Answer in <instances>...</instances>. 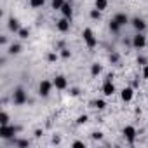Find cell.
Masks as SVG:
<instances>
[{
	"label": "cell",
	"mask_w": 148,
	"mask_h": 148,
	"mask_svg": "<svg viewBox=\"0 0 148 148\" xmlns=\"http://www.w3.org/2000/svg\"><path fill=\"white\" fill-rule=\"evenodd\" d=\"M82 37H84V42L87 44V47H89V49H94V47H96L98 40H96V37H94V33H92V30H91V28H86V30L82 32Z\"/></svg>",
	"instance_id": "6da1fadb"
},
{
	"label": "cell",
	"mask_w": 148,
	"mask_h": 148,
	"mask_svg": "<svg viewBox=\"0 0 148 148\" xmlns=\"http://www.w3.org/2000/svg\"><path fill=\"white\" fill-rule=\"evenodd\" d=\"M18 132V127H12V125H0V138L2 139H11L14 138V134Z\"/></svg>",
	"instance_id": "7a4b0ae2"
},
{
	"label": "cell",
	"mask_w": 148,
	"mask_h": 148,
	"mask_svg": "<svg viewBox=\"0 0 148 148\" xmlns=\"http://www.w3.org/2000/svg\"><path fill=\"white\" fill-rule=\"evenodd\" d=\"M12 101H14L16 105H23V103L26 101V92H25L23 87H18V89L14 91V94H12Z\"/></svg>",
	"instance_id": "3957f363"
},
{
	"label": "cell",
	"mask_w": 148,
	"mask_h": 148,
	"mask_svg": "<svg viewBox=\"0 0 148 148\" xmlns=\"http://www.w3.org/2000/svg\"><path fill=\"white\" fill-rule=\"evenodd\" d=\"M112 75H108L106 77V80H105V84H103V94L105 96H112L113 92H115V86H113V82H112Z\"/></svg>",
	"instance_id": "277c9868"
},
{
	"label": "cell",
	"mask_w": 148,
	"mask_h": 148,
	"mask_svg": "<svg viewBox=\"0 0 148 148\" xmlns=\"http://www.w3.org/2000/svg\"><path fill=\"white\" fill-rule=\"evenodd\" d=\"M52 86H54V84H51L49 80H42L40 86H38V94L44 96V98H47L49 92H51V87H52Z\"/></svg>",
	"instance_id": "5b68a950"
},
{
	"label": "cell",
	"mask_w": 148,
	"mask_h": 148,
	"mask_svg": "<svg viewBox=\"0 0 148 148\" xmlns=\"http://www.w3.org/2000/svg\"><path fill=\"white\" fill-rule=\"evenodd\" d=\"M145 44H146L145 35H143L141 32H138V35H134V37H132V45H134L136 49H141V47H145Z\"/></svg>",
	"instance_id": "8992f818"
},
{
	"label": "cell",
	"mask_w": 148,
	"mask_h": 148,
	"mask_svg": "<svg viewBox=\"0 0 148 148\" xmlns=\"http://www.w3.org/2000/svg\"><path fill=\"white\" fill-rule=\"evenodd\" d=\"M54 87L56 89H59V91H63V89H66V86H68V82H66V79L63 77V75H58L56 79H54Z\"/></svg>",
	"instance_id": "52a82bcc"
},
{
	"label": "cell",
	"mask_w": 148,
	"mask_h": 148,
	"mask_svg": "<svg viewBox=\"0 0 148 148\" xmlns=\"http://www.w3.org/2000/svg\"><path fill=\"white\" fill-rule=\"evenodd\" d=\"M132 96H134V91H132V87H124V89H122V94H120L122 101L129 103V101L132 99Z\"/></svg>",
	"instance_id": "ba28073f"
},
{
	"label": "cell",
	"mask_w": 148,
	"mask_h": 148,
	"mask_svg": "<svg viewBox=\"0 0 148 148\" xmlns=\"http://www.w3.org/2000/svg\"><path fill=\"white\" fill-rule=\"evenodd\" d=\"M124 136L129 139V143H132L134 138H136V129H134L132 125H125V127H124Z\"/></svg>",
	"instance_id": "9c48e42d"
},
{
	"label": "cell",
	"mask_w": 148,
	"mask_h": 148,
	"mask_svg": "<svg viewBox=\"0 0 148 148\" xmlns=\"http://www.w3.org/2000/svg\"><path fill=\"white\" fill-rule=\"evenodd\" d=\"M58 30H59V32H63V33H64V32H68V30H70V19H68V18L59 19V21H58Z\"/></svg>",
	"instance_id": "30bf717a"
},
{
	"label": "cell",
	"mask_w": 148,
	"mask_h": 148,
	"mask_svg": "<svg viewBox=\"0 0 148 148\" xmlns=\"http://www.w3.org/2000/svg\"><path fill=\"white\" fill-rule=\"evenodd\" d=\"M132 26H134V30H138V32L143 33V30L146 28V23H145L141 18H134V19H132Z\"/></svg>",
	"instance_id": "8fae6325"
},
{
	"label": "cell",
	"mask_w": 148,
	"mask_h": 148,
	"mask_svg": "<svg viewBox=\"0 0 148 148\" xmlns=\"http://www.w3.org/2000/svg\"><path fill=\"white\" fill-rule=\"evenodd\" d=\"M61 12H63V18H68V19H71V14H73V11H71V5L70 4H63V7H61Z\"/></svg>",
	"instance_id": "7c38bea8"
},
{
	"label": "cell",
	"mask_w": 148,
	"mask_h": 148,
	"mask_svg": "<svg viewBox=\"0 0 148 148\" xmlns=\"http://www.w3.org/2000/svg\"><path fill=\"white\" fill-rule=\"evenodd\" d=\"M9 30H11V32H16V33L21 30V26H19L18 19H14V18H11V19H9Z\"/></svg>",
	"instance_id": "4fadbf2b"
},
{
	"label": "cell",
	"mask_w": 148,
	"mask_h": 148,
	"mask_svg": "<svg viewBox=\"0 0 148 148\" xmlns=\"http://www.w3.org/2000/svg\"><path fill=\"white\" fill-rule=\"evenodd\" d=\"M113 19H115V21H117L120 26H124V25H127V23H129V18H127L125 14H117Z\"/></svg>",
	"instance_id": "5bb4252c"
},
{
	"label": "cell",
	"mask_w": 148,
	"mask_h": 148,
	"mask_svg": "<svg viewBox=\"0 0 148 148\" xmlns=\"http://www.w3.org/2000/svg\"><path fill=\"white\" fill-rule=\"evenodd\" d=\"M106 5H108L106 0H96V4H94V7H96L98 11H105V9H106Z\"/></svg>",
	"instance_id": "9a60e30c"
},
{
	"label": "cell",
	"mask_w": 148,
	"mask_h": 148,
	"mask_svg": "<svg viewBox=\"0 0 148 148\" xmlns=\"http://www.w3.org/2000/svg\"><path fill=\"white\" fill-rule=\"evenodd\" d=\"M99 73H101V66H99L98 63H94V64L91 66V75H92V77H98Z\"/></svg>",
	"instance_id": "2e32d148"
},
{
	"label": "cell",
	"mask_w": 148,
	"mask_h": 148,
	"mask_svg": "<svg viewBox=\"0 0 148 148\" xmlns=\"http://www.w3.org/2000/svg\"><path fill=\"white\" fill-rule=\"evenodd\" d=\"M18 52H21V45L19 44H12L9 47V54H18Z\"/></svg>",
	"instance_id": "e0dca14e"
},
{
	"label": "cell",
	"mask_w": 148,
	"mask_h": 148,
	"mask_svg": "<svg viewBox=\"0 0 148 148\" xmlns=\"http://www.w3.org/2000/svg\"><path fill=\"white\" fill-rule=\"evenodd\" d=\"M63 4H64V0H52V9H56V11H61Z\"/></svg>",
	"instance_id": "ac0fdd59"
},
{
	"label": "cell",
	"mask_w": 148,
	"mask_h": 148,
	"mask_svg": "<svg viewBox=\"0 0 148 148\" xmlns=\"http://www.w3.org/2000/svg\"><path fill=\"white\" fill-rule=\"evenodd\" d=\"M9 124V115L5 112H2V115H0V125H7Z\"/></svg>",
	"instance_id": "d6986e66"
},
{
	"label": "cell",
	"mask_w": 148,
	"mask_h": 148,
	"mask_svg": "<svg viewBox=\"0 0 148 148\" xmlns=\"http://www.w3.org/2000/svg\"><path fill=\"white\" fill-rule=\"evenodd\" d=\"M110 30H112L113 33H117V32L120 30V25H119V23H117L115 19H112V21H110Z\"/></svg>",
	"instance_id": "ffe728a7"
},
{
	"label": "cell",
	"mask_w": 148,
	"mask_h": 148,
	"mask_svg": "<svg viewBox=\"0 0 148 148\" xmlns=\"http://www.w3.org/2000/svg\"><path fill=\"white\" fill-rule=\"evenodd\" d=\"M18 35H19V38H28V37H30V30H26V28H21V30L18 32Z\"/></svg>",
	"instance_id": "44dd1931"
},
{
	"label": "cell",
	"mask_w": 148,
	"mask_h": 148,
	"mask_svg": "<svg viewBox=\"0 0 148 148\" xmlns=\"http://www.w3.org/2000/svg\"><path fill=\"white\" fill-rule=\"evenodd\" d=\"M45 4V0H30V5L32 7H42Z\"/></svg>",
	"instance_id": "7402d4cb"
},
{
	"label": "cell",
	"mask_w": 148,
	"mask_h": 148,
	"mask_svg": "<svg viewBox=\"0 0 148 148\" xmlns=\"http://www.w3.org/2000/svg\"><path fill=\"white\" fill-rule=\"evenodd\" d=\"M94 106H96V108H99V110H103V108L106 106V103H105L103 99H96V101H94Z\"/></svg>",
	"instance_id": "603a6c76"
},
{
	"label": "cell",
	"mask_w": 148,
	"mask_h": 148,
	"mask_svg": "<svg viewBox=\"0 0 148 148\" xmlns=\"http://www.w3.org/2000/svg\"><path fill=\"white\" fill-rule=\"evenodd\" d=\"M99 14H101V11H98V9H92L91 11V18L92 19H99Z\"/></svg>",
	"instance_id": "cb8c5ba5"
},
{
	"label": "cell",
	"mask_w": 148,
	"mask_h": 148,
	"mask_svg": "<svg viewBox=\"0 0 148 148\" xmlns=\"http://www.w3.org/2000/svg\"><path fill=\"white\" fill-rule=\"evenodd\" d=\"M30 143L26 141V139H19V141H16V146H19V148H25V146H28Z\"/></svg>",
	"instance_id": "d4e9b609"
},
{
	"label": "cell",
	"mask_w": 148,
	"mask_h": 148,
	"mask_svg": "<svg viewBox=\"0 0 148 148\" xmlns=\"http://www.w3.org/2000/svg\"><path fill=\"white\" fill-rule=\"evenodd\" d=\"M86 122H87V115H80L77 119V124H86Z\"/></svg>",
	"instance_id": "484cf974"
},
{
	"label": "cell",
	"mask_w": 148,
	"mask_h": 148,
	"mask_svg": "<svg viewBox=\"0 0 148 148\" xmlns=\"http://www.w3.org/2000/svg\"><path fill=\"white\" fill-rule=\"evenodd\" d=\"M143 77L148 79V64H145V68H143Z\"/></svg>",
	"instance_id": "4316f807"
},
{
	"label": "cell",
	"mask_w": 148,
	"mask_h": 148,
	"mask_svg": "<svg viewBox=\"0 0 148 148\" xmlns=\"http://www.w3.org/2000/svg\"><path fill=\"white\" fill-rule=\"evenodd\" d=\"M73 146H75V148H84V143L82 141H75V143H73Z\"/></svg>",
	"instance_id": "83f0119b"
},
{
	"label": "cell",
	"mask_w": 148,
	"mask_h": 148,
	"mask_svg": "<svg viewBox=\"0 0 148 148\" xmlns=\"http://www.w3.org/2000/svg\"><path fill=\"white\" fill-rule=\"evenodd\" d=\"M92 138H94V139H101V138H103V134H101V132H94V134H92Z\"/></svg>",
	"instance_id": "f1b7e54d"
},
{
	"label": "cell",
	"mask_w": 148,
	"mask_h": 148,
	"mask_svg": "<svg viewBox=\"0 0 148 148\" xmlns=\"http://www.w3.org/2000/svg\"><path fill=\"white\" fill-rule=\"evenodd\" d=\"M61 56H63V58H70V51H66V49H64V51L61 52Z\"/></svg>",
	"instance_id": "f546056e"
},
{
	"label": "cell",
	"mask_w": 148,
	"mask_h": 148,
	"mask_svg": "<svg viewBox=\"0 0 148 148\" xmlns=\"http://www.w3.org/2000/svg\"><path fill=\"white\" fill-rule=\"evenodd\" d=\"M56 58H58L56 54H49V56H47V59H49V61H56Z\"/></svg>",
	"instance_id": "4dcf8cb0"
},
{
	"label": "cell",
	"mask_w": 148,
	"mask_h": 148,
	"mask_svg": "<svg viewBox=\"0 0 148 148\" xmlns=\"http://www.w3.org/2000/svg\"><path fill=\"white\" fill-rule=\"evenodd\" d=\"M110 61H113V63L119 61V56H117V54H112V56H110Z\"/></svg>",
	"instance_id": "1f68e13d"
},
{
	"label": "cell",
	"mask_w": 148,
	"mask_h": 148,
	"mask_svg": "<svg viewBox=\"0 0 148 148\" xmlns=\"http://www.w3.org/2000/svg\"><path fill=\"white\" fill-rule=\"evenodd\" d=\"M138 63H141V64H146V59H145V58H138Z\"/></svg>",
	"instance_id": "d6a6232c"
},
{
	"label": "cell",
	"mask_w": 148,
	"mask_h": 148,
	"mask_svg": "<svg viewBox=\"0 0 148 148\" xmlns=\"http://www.w3.org/2000/svg\"><path fill=\"white\" fill-rule=\"evenodd\" d=\"M71 96H79V89H71Z\"/></svg>",
	"instance_id": "836d02e7"
}]
</instances>
